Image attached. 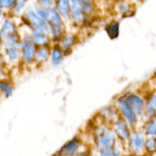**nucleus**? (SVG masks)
I'll use <instances>...</instances> for the list:
<instances>
[{
	"instance_id": "nucleus-10",
	"label": "nucleus",
	"mask_w": 156,
	"mask_h": 156,
	"mask_svg": "<svg viewBox=\"0 0 156 156\" xmlns=\"http://www.w3.org/2000/svg\"><path fill=\"white\" fill-rule=\"evenodd\" d=\"M115 130L119 136L122 139H126L129 136V132L126 124L124 122H120L116 124Z\"/></svg>"
},
{
	"instance_id": "nucleus-19",
	"label": "nucleus",
	"mask_w": 156,
	"mask_h": 156,
	"mask_svg": "<svg viewBox=\"0 0 156 156\" xmlns=\"http://www.w3.org/2000/svg\"><path fill=\"white\" fill-rule=\"evenodd\" d=\"M62 58V54L59 49L55 48L52 52V61L54 63V64L57 65L58 64Z\"/></svg>"
},
{
	"instance_id": "nucleus-21",
	"label": "nucleus",
	"mask_w": 156,
	"mask_h": 156,
	"mask_svg": "<svg viewBox=\"0 0 156 156\" xmlns=\"http://www.w3.org/2000/svg\"><path fill=\"white\" fill-rule=\"evenodd\" d=\"M147 108L149 113L152 114L155 113V96H153L152 98H151L148 101Z\"/></svg>"
},
{
	"instance_id": "nucleus-18",
	"label": "nucleus",
	"mask_w": 156,
	"mask_h": 156,
	"mask_svg": "<svg viewBox=\"0 0 156 156\" xmlns=\"http://www.w3.org/2000/svg\"><path fill=\"white\" fill-rule=\"evenodd\" d=\"M100 156H119V153L115 149L108 147L102 150Z\"/></svg>"
},
{
	"instance_id": "nucleus-27",
	"label": "nucleus",
	"mask_w": 156,
	"mask_h": 156,
	"mask_svg": "<svg viewBox=\"0 0 156 156\" xmlns=\"http://www.w3.org/2000/svg\"><path fill=\"white\" fill-rule=\"evenodd\" d=\"M25 1H16V4H15V11L16 12H18L20 10V9L24 6V4H25Z\"/></svg>"
},
{
	"instance_id": "nucleus-17",
	"label": "nucleus",
	"mask_w": 156,
	"mask_h": 156,
	"mask_svg": "<svg viewBox=\"0 0 156 156\" xmlns=\"http://www.w3.org/2000/svg\"><path fill=\"white\" fill-rule=\"evenodd\" d=\"M49 55V51L46 48H41L39 49L36 54L37 58L39 61H43L46 60Z\"/></svg>"
},
{
	"instance_id": "nucleus-31",
	"label": "nucleus",
	"mask_w": 156,
	"mask_h": 156,
	"mask_svg": "<svg viewBox=\"0 0 156 156\" xmlns=\"http://www.w3.org/2000/svg\"><path fill=\"white\" fill-rule=\"evenodd\" d=\"M0 39H1V38H0ZM0 48H1V42H0Z\"/></svg>"
},
{
	"instance_id": "nucleus-26",
	"label": "nucleus",
	"mask_w": 156,
	"mask_h": 156,
	"mask_svg": "<svg viewBox=\"0 0 156 156\" xmlns=\"http://www.w3.org/2000/svg\"><path fill=\"white\" fill-rule=\"evenodd\" d=\"M37 13L39 14V15L40 16H41L43 19L46 20V17H47V11H46L44 9H42L41 8H37Z\"/></svg>"
},
{
	"instance_id": "nucleus-25",
	"label": "nucleus",
	"mask_w": 156,
	"mask_h": 156,
	"mask_svg": "<svg viewBox=\"0 0 156 156\" xmlns=\"http://www.w3.org/2000/svg\"><path fill=\"white\" fill-rule=\"evenodd\" d=\"M51 31L54 37H57L60 34V25H51Z\"/></svg>"
},
{
	"instance_id": "nucleus-16",
	"label": "nucleus",
	"mask_w": 156,
	"mask_h": 156,
	"mask_svg": "<svg viewBox=\"0 0 156 156\" xmlns=\"http://www.w3.org/2000/svg\"><path fill=\"white\" fill-rule=\"evenodd\" d=\"M5 54L10 60H16L19 55V52L17 47L7 48L5 50Z\"/></svg>"
},
{
	"instance_id": "nucleus-22",
	"label": "nucleus",
	"mask_w": 156,
	"mask_h": 156,
	"mask_svg": "<svg viewBox=\"0 0 156 156\" xmlns=\"http://www.w3.org/2000/svg\"><path fill=\"white\" fill-rule=\"evenodd\" d=\"M16 1L13 0H2L0 1V8H8L16 4Z\"/></svg>"
},
{
	"instance_id": "nucleus-23",
	"label": "nucleus",
	"mask_w": 156,
	"mask_h": 156,
	"mask_svg": "<svg viewBox=\"0 0 156 156\" xmlns=\"http://www.w3.org/2000/svg\"><path fill=\"white\" fill-rule=\"evenodd\" d=\"M146 132L150 135H155V122H150L146 126Z\"/></svg>"
},
{
	"instance_id": "nucleus-8",
	"label": "nucleus",
	"mask_w": 156,
	"mask_h": 156,
	"mask_svg": "<svg viewBox=\"0 0 156 156\" xmlns=\"http://www.w3.org/2000/svg\"><path fill=\"white\" fill-rule=\"evenodd\" d=\"M144 144V138L141 133H136L132 138L131 147L135 151H138L142 149Z\"/></svg>"
},
{
	"instance_id": "nucleus-20",
	"label": "nucleus",
	"mask_w": 156,
	"mask_h": 156,
	"mask_svg": "<svg viewBox=\"0 0 156 156\" xmlns=\"http://www.w3.org/2000/svg\"><path fill=\"white\" fill-rule=\"evenodd\" d=\"M74 37L71 35H68L65 36L62 41V44L63 46L65 48L69 47L71 45H72L74 43Z\"/></svg>"
},
{
	"instance_id": "nucleus-30",
	"label": "nucleus",
	"mask_w": 156,
	"mask_h": 156,
	"mask_svg": "<svg viewBox=\"0 0 156 156\" xmlns=\"http://www.w3.org/2000/svg\"><path fill=\"white\" fill-rule=\"evenodd\" d=\"M1 74H2V69H1V68H0V76H1Z\"/></svg>"
},
{
	"instance_id": "nucleus-15",
	"label": "nucleus",
	"mask_w": 156,
	"mask_h": 156,
	"mask_svg": "<svg viewBox=\"0 0 156 156\" xmlns=\"http://www.w3.org/2000/svg\"><path fill=\"white\" fill-rule=\"evenodd\" d=\"M34 41L37 44H44L47 42L46 37L40 32L35 31L33 33Z\"/></svg>"
},
{
	"instance_id": "nucleus-13",
	"label": "nucleus",
	"mask_w": 156,
	"mask_h": 156,
	"mask_svg": "<svg viewBox=\"0 0 156 156\" xmlns=\"http://www.w3.org/2000/svg\"><path fill=\"white\" fill-rule=\"evenodd\" d=\"M57 8L59 12L65 17H67L69 13V2L66 0L59 1L57 3Z\"/></svg>"
},
{
	"instance_id": "nucleus-11",
	"label": "nucleus",
	"mask_w": 156,
	"mask_h": 156,
	"mask_svg": "<svg viewBox=\"0 0 156 156\" xmlns=\"http://www.w3.org/2000/svg\"><path fill=\"white\" fill-rule=\"evenodd\" d=\"M105 29L107 32L108 36L112 38H115L118 37L119 33V23L118 22H115L110 25H108Z\"/></svg>"
},
{
	"instance_id": "nucleus-7",
	"label": "nucleus",
	"mask_w": 156,
	"mask_h": 156,
	"mask_svg": "<svg viewBox=\"0 0 156 156\" xmlns=\"http://www.w3.org/2000/svg\"><path fill=\"white\" fill-rule=\"evenodd\" d=\"M79 142L76 140H73L68 143L62 149V153L66 156L73 155L78 150Z\"/></svg>"
},
{
	"instance_id": "nucleus-1",
	"label": "nucleus",
	"mask_w": 156,
	"mask_h": 156,
	"mask_svg": "<svg viewBox=\"0 0 156 156\" xmlns=\"http://www.w3.org/2000/svg\"><path fill=\"white\" fill-rule=\"evenodd\" d=\"M0 38L8 48L18 46L19 38L16 32L15 27L11 21L6 20L3 23L0 30Z\"/></svg>"
},
{
	"instance_id": "nucleus-2",
	"label": "nucleus",
	"mask_w": 156,
	"mask_h": 156,
	"mask_svg": "<svg viewBox=\"0 0 156 156\" xmlns=\"http://www.w3.org/2000/svg\"><path fill=\"white\" fill-rule=\"evenodd\" d=\"M115 142L113 133L108 130H104L101 132L98 138V145L104 149L110 147Z\"/></svg>"
},
{
	"instance_id": "nucleus-3",
	"label": "nucleus",
	"mask_w": 156,
	"mask_h": 156,
	"mask_svg": "<svg viewBox=\"0 0 156 156\" xmlns=\"http://www.w3.org/2000/svg\"><path fill=\"white\" fill-rule=\"evenodd\" d=\"M34 46L30 37H26L22 44V52L25 60L31 61L34 55Z\"/></svg>"
},
{
	"instance_id": "nucleus-4",
	"label": "nucleus",
	"mask_w": 156,
	"mask_h": 156,
	"mask_svg": "<svg viewBox=\"0 0 156 156\" xmlns=\"http://www.w3.org/2000/svg\"><path fill=\"white\" fill-rule=\"evenodd\" d=\"M27 16L28 20L34 28L36 29L37 31L41 32L46 29V24L44 22L33 12H29L27 14Z\"/></svg>"
},
{
	"instance_id": "nucleus-9",
	"label": "nucleus",
	"mask_w": 156,
	"mask_h": 156,
	"mask_svg": "<svg viewBox=\"0 0 156 156\" xmlns=\"http://www.w3.org/2000/svg\"><path fill=\"white\" fill-rule=\"evenodd\" d=\"M72 11L73 15L77 21H80L83 19V10L81 1H72Z\"/></svg>"
},
{
	"instance_id": "nucleus-5",
	"label": "nucleus",
	"mask_w": 156,
	"mask_h": 156,
	"mask_svg": "<svg viewBox=\"0 0 156 156\" xmlns=\"http://www.w3.org/2000/svg\"><path fill=\"white\" fill-rule=\"evenodd\" d=\"M119 104L124 115L128 119V121L130 123L135 122L136 121V116L132 107L127 103L126 101H119Z\"/></svg>"
},
{
	"instance_id": "nucleus-14",
	"label": "nucleus",
	"mask_w": 156,
	"mask_h": 156,
	"mask_svg": "<svg viewBox=\"0 0 156 156\" xmlns=\"http://www.w3.org/2000/svg\"><path fill=\"white\" fill-rule=\"evenodd\" d=\"M0 93L5 96H9L12 95L13 93L12 88L7 81H0Z\"/></svg>"
},
{
	"instance_id": "nucleus-6",
	"label": "nucleus",
	"mask_w": 156,
	"mask_h": 156,
	"mask_svg": "<svg viewBox=\"0 0 156 156\" xmlns=\"http://www.w3.org/2000/svg\"><path fill=\"white\" fill-rule=\"evenodd\" d=\"M132 107L133 110H135L138 113H140L143 105V101L138 96L135 95L129 96L126 101Z\"/></svg>"
},
{
	"instance_id": "nucleus-12",
	"label": "nucleus",
	"mask_w": 156,
	"mask_h": 156,
	"mask_svg": "<svg viewBox=\"0 0 156 156\" xmlns=\"http://www.w3.org/2000/svg\"><path fill=\"white\" fill-rule=\"evenodd\" d=\"M46 20H48L51 23V25H57L60 24V17L57 12L54 9H51L47 11V17Z\"/></svg>"
},
{
	"instance_id": "nucleus-28",
	"label": "nucleus",
	"mask_w": 156,
	"mask_h": 156,
	"mask_svg": "<svg viewBox=\"0 0 156 156\" xmlns=\"http://www.w3.org/2000/svg\"><path fill=\"white\" fill-rule=\"evenodd\" d=\"M40 3H41L43 5H45V6H48L51 4V1H40Z\"/></svg>"
},
{
	"instance_id": "nucleus-29",
	"label": "nucleus",
	"mask_w": 156,
	"mask_h": 156,
	"mask_svg": "<svg viewBox=\"0 0 156 156\" xmlns=\"http://www.w3.org/2000/svg\"><path fill=\"white\" fill-rule=\"evenodd\" d=\"M2 16V11H1V8H0V19L1 18Z\"/></svg>"
},
{
	"instance_id": "nucleus-24",
	"label": "nucleus",
	"mask_w": 156,
	"mask_h": 156,
	"mask_svg": "<svg viewBox=\"0 0 156 156\" xmlns=\"http://www.w3.org/2000/svg\"><path fill=\"white\" fill-rule=\"evenodd\" d=\"M155 141L154 138L149 139L146 143V147L149 151H152L155 150Z\"/></svg>"
}]
</instances>
